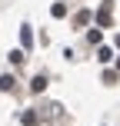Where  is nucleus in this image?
I'll return each instance as SVG.
<instances>
[{
    "label": "nucleus",
    "mask_w": 120,
    "mask_h": 126,
    "mask_svg": "<svg viewBox=\"0 0 120 126\" xmlns=\"http://www.w3.org/2000/svg\"><path fill=\"white\" fill-rule=\"evenodd\" d=\"M0 90L10 93V90H13V76H0Z\"/></svg>",
    "instance_id": "nucleus-1"
},
{
    "label": "nucleus",
    "mask_w": 120,
    "mask_h": 126,
    "mask_svg": "<svg viewBox=\"0 0 120 126\" xmlns=\"http://www.w3.org/2000/svg\"><path fill=\"white\" fill-rule=\"evenodd\" d=\"M44 86H47V76H37V80L30 83V90H33V93H40V90H44Z\"/></svg>",
    "instance_id": "nucleus-2"
},
{
    "label": "nucleus",
    "mask_w": 120,
    "mask_h": 126,
    "mask_svg": "<svg viewBox=\"0 0 120 126\" xmlns=\"http://www.w3.org/2000/svg\"><path fill=\"white\" fill-rule=\"evenodd\" d=\"M97 57H100V63H110V57H114V50H110V47H100V53H97Z\"/></svg>",
    "instance_id": "nucleus-3"
},
{
    "label": "nucleus",
    "mask_w": 120,
    "mask_h": 126,
    "mask_svg": "<svg viewBox=\"0 0 120 126\" xmlns=\"http://www.w3.org/2000/svg\"><path fill=\"white\" fill-rule=\"evenodd\" d=\"M97 20H100V23H103V27H107V23H110V7H103V10H100V13H97Z\"/></svg>",
    "instance_id": "nucleus-4"
},
{
    "label": "nucleus",
    "mask_w": 120,
    "mask_h": 126,
    "mask_svg": "<svg viewBox=\"0 0 120 126\" xmlns=\"http://www.w3.org/2000/svg\"><path fill=\"white\" fill-rule=\"evenodd\" d=\"M20 40H24V47H30V43H33V37H30V27H24V33H20Z\"/></svg>",
    "instance_id": "nucleus-5"
},
{
    "label": "nucleus",
    "mask_w": 120,
    "mask_h": 126,
    "mask_svg": "<svg viewBox=\"0 0 120 126\" xmlns=\"http://www.w3.org/2000/svg\"><path fill=\"white\" fill-rule=\"evenodd\" d=\"M87 20H90V13H87V10H80V13H77V27H83Z\"/></svg>",
    "instance_id": "nucleus-6"
},
{
    "label": "nucleus",
    "mask_w": 120,
    "mask_h": 126,
    "mask_svg": "<svg viewBox=\"0 0 120 126\" xmlns=\"http://www.w3.org/2000/svg\"><path fill=\"white\" fill-rule=\"evenodd\" d=\"M10 63H24V53H20V50H10Z\"/></svg>",
    "instance_id": "nucleus-7"
},
{
    "label": "nucleus",
    "mask_w": 120,
    "mask_h": 126,
    "mask_svg": "<svg viewBox=\"0 0 120 126\" xmlns=\"http://www.w3.org/2000/svg\"><path fill=\"white\" fill-rule=\"evenodd\" d=\"M117 47H120V37H117Z\"/></svg>",
    "instance_id": "nucleus-8"
}]
</instances>
